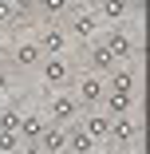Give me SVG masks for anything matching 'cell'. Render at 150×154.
<instances>
[{
	"mask_svg": "<svg viewBox=\"0 0 150 154\" xmlns=\"http://www.w3.org/2000/svg\"><path fill=\"white\" fill-rule=\"evenodd\" d=\"M142 127H138V119L134 115H111V127H107V142L118 146V150H130L138 142Z\"/></svg>",
	"mask_w": 150,
	"mask_h": 154,
	"instance_id": "obj_1",
	"label": "cell"
},
{
	"mask_svg": "<svg viewBox=\"0 0 150 154\" xmlns=\"http://www.w3.org/2000/svg\"><path fill=\"white\" fill-rule=\"evenodd\" d=\"M36 71H40V75H44V83H47V87H55V91H67V87L75 83V71H71V63H67L63 55H47Z\"/></svg>",
	"mask_w": 150,
	"mask_h": 154,
	"instance_id": "obj_2",
	"label": "cell"
},
{
	"mask_svg": "<svg viewBox=\"0 0 150 154\" xmlns=\"http://www.w3.org/2000/svg\"><path fill=\"white\" fill-rule=\"evenodd\" d=\"M79 99L75 95H67V91H59V95L47 103V122H51V127H71V122L79 119Z\"/></svg>",
	"mask_w": 150,
	"mask_h": 154,
	"instance_id": "obj_3",
	"label": "cell"
},
{
	"mask_svg": "<svg viewBox=\"0 0 150 154\" xmlns=\"http://www.w3.org/2000/svg\"><path fill=\"white\" fill-rule=\"evenodd\" d=\"M75 87H79V107L83 111H95V107H103V95H107V79L103 75H83V79H75Z\"/></svg>",
	"mask_w": 150,
	"mask_h": 154,
	"instance_id": "obj_4",
	"label": "cell"
},
{
	"mask_svg": "<svg viewBox=\"0 0 150 154\" xmlns=\"http://www.w3.org/2000/svg\"><path fill=\"white\" fill-rule=\"evenodd\" d=\"M103 79H107V91H118V95H134L138 91V71L130 63H115Z\"/></svg>",
	"mask_w": 150,
	"mask_h": 154,
	"instance_id": "obj_5",
	"label": "cell"
},
{
	"mask_svg": "<svg viewBox=\"0 0 150 154\" xmlns=\"http://www.w3.org/2000/svg\"><path fill=\"white\" fill-rule=\"evenodd\" d=\"M103 48L111 51V59H115V63H130V59L138 55V44H134L130 36H123V32H111V36L103 40Z\"/></svg>",
	"mask_w": 150,
	"mask_h": 154,
	"instance_id": "obj_6",
	"label": "cell"
},
{
	"mask_svg": "<svg viewBox=\"0 0 150 154\" xmlns=\"http://www.w3.org/2000/svg\"><path fill=\"white\" fill-rule=\"evenodd\" d=\"M79 122V127L87 131V134H91L95 142H107V127H111V115L103 111V107H95V111H87L83 119H75Z\"/></svg>",
	"mask_w": 150,
	"mask_h": 154,
	"instance_id": "obj_7",
	"label": "cell"
},
{
	"mask_svg": "<svg viewBox=\"0 0 150 154\" xmlns=\"http://www.w3.org/2000/svg\"><path fill=\"white\" fill-rule=\"evenodd\" d=\"M36 142H40L44 154H67V131H63V127H51V122H47L44 134H40Z\"/></svg>",
	"mask_w": 150,
	"mask_h": 154,
	"instance_id": "obj_8",
	"label": "cell"
},
{
	"mask_svg": "<svg viewBox=\"0 0 150 154\" xmlns=\"http://www.w3.org/2000/svg\"><path fill=\"white\" fill-rule=\"evenodd\" d=\"M44 127H47V115L32 111V115H20V127H16V134H20V142H36V138L44 134Z\"/></svg>",
	"mask_w": 150,
	"mask_h": 154,
	"instance_id": "obj_9",
	"label": "cell"
},
{
	"mask_svg": "<svg viewBox=\"0 0 150 154\" xmlns=\"http://www.w3.org/2000/svg\"><path fill=\"white\" fill-rule=\"evenodd\" d=\"M63 131H67V154H91V150L99 146L91 134L79 127V122H71V127H63Z\"/></svg>",
	"mask_w": 150,
	"mask_h": 154,
	"instance_id": "obj_10",
	"label": "cell"
},
{
	"mask_svg": "<svg viewBox=\"0 0 150 154\" xmlns=\"http://www.w3.org/2000/svg\"><path fill=\"white\" fill-rule=\"evenodd\" d=\"M36 44H40V51H44V55H63L67 36H63V28H55V24H51V28H44V32H40V40H36Z\"/></svg>",
	"mask_w": 150,
	"mask_h": 154,
	"instance_id": "obj_11",
	"label": "cell"
},
{
	"mask_svg": "<svg viewBox=\"0 0 150 154\" xmlns=\"http://www.w3.org/2000/svg\"><path fill=\"white\" fill-rule=\"evenodd\" d=\"M91 4H95V16L99 20H123L127 12H130V4H127V0H91Z\"/></svg>",
	"mask_w": 150,
	"mask_h": 154,
	"instance_id": "obj_12",
	"label": "cell"
},
{
	"mask_svg": "<svg viewBox=\"0 0 150 154\" xmlns=\"http://www.w3.org/2000/svg\"><path fill=\"white\" fill-rule=\"evenodd\" d=\"M95 24H99V16L95 12H79V16H71V36H79V40H95Z\"/></svg>",
	"mask_w": 150,
	"mask_h": 154,
	"instance_id": "obj_13",
	"label": "cell"
},
{
	"mask_svg": "<svg viewBox=\"0 0 150 154\" xmlns=\"http://www.w3.org/2000/svg\"><path fill=\"white\" fill-rule=\"evenodd\" d=\"M103 111H107V115H130V111H134V95L107 91V95H103Z\"/></svg>",
	"mask_w": 150,
	"mask_h": 154,
	"instance_id": "obj_14",
	"label": "cell"
},
{
	"mask_svg": "<svg viewBox=\"0 0 150 154\" xmlns=\"http://www.w3.org/2000/svg\"><path fill=\"white\" fill-rule=\"evenodd\" d=\"M44 59H47V55L40 51V44H36V40H32V44H20V48H16V63H20V67H40Z\"/></svg>",
	"mask_w": 150,
	"mask_h": 154,
	"instance_id": "obj_15",
	"label": "cell"
},
{
	"mask_svg": "<svg viewBox=\"0 0 150 154\" xmlns=\"http://www.w3.org/2000/svg\"><path fill=\"white\" fill-rule=\"evenodd\" d=\"M111 67H115V59H111V51H107L103 44H95V48H91V71H95V75H107Z\"/></svg>",
	"mask_w": 150,
	"mask_h": 154,
	"instance_id": "obj_16",
	"label": "cell"
},
{
	"mask_svg": "<svg viewBox=\"0 0 150 154\" xmlns=\"http://www.w3.org/2000/svg\"><path fill=\"white\" fill-rule=\"evenodd\" d=\"M36 12H44V20H59V16H67V0H36Z\"/></svg>",
	"mask_w": 150,
	"mask_h": 154,
	"instance_id": "obj_17",
	"label": "cell"
},
{
	"mask_svg": "<svg viewBox=\"0 0 150 154\" xmlns=\"http://www.w3.org/2000/svg\"><path fill=\"white\" fill-rule=\"evenodd\" d=\"M24 142H20V134L16 131H0V154H16Z\"/></svg>",
	"mask_w": 150,
	"mask_h": 154,
	"instance_id": "obj_18",
	"label": "cell"
},
{
	"mask_svg": "<svg viewBox=\"0 0 150 154\" xmlns=\"http://www.w3.org/2000/svg\"><path fill=\"white\" fill-rule=\"evenodd\" d=\"M20 127V111L16 107H0V131H16Z\"/></svg>",
	"mask_w": 150,
	"mask_h": 154,
	"instance_id": "obj_19",
	"label": "cell"
},
{
	"mask_svg": "<svg viewBox=\"0 0 150 154\" xmlns=\"http://www.w3.org/2000/svg\"><path fill=\"white\" fill-rule=\"evenodd\" d=\"M8 4H12L16 16H32V12H36V0H8Z\"/></svg>",
	"mask_w": 150,
	"mask_h": 154,
	"instance_id": "obj_20",
	"label": "cell"
},
{
	"mask_svg": "<svg viewBox=\"0 0 150 154\" xmlns=\"http://www.w3.org/2000/svg\"><path fill=\"white\" fill-rule=\"evenodd\" d=\"M12 20H16L12 4H8V0H0V28H4V24H12Z\"/></svg>",
	"mask_w": 150,
	"mask_h": 154,
	"instance_id": "obj_21",
	"label": "cell"
},
{
	"mask_svg": "<svg viewBox=\"0 0 150 154\" xmlns=\"http://www.w3.org/2000/svg\"><path fill=\"white\" fill-rule=\"evenodd\" d=\"M16 154H44V150H40V142H24Z\"/></svg>",
	"mask_w": 150,
	"mask_h": 154,
	"instance_id": "obj_22",
	"label": "cell"
},
{
	"mask_svg": "<svg viewBox=\"0 0 150 154\" xmlns=\"http://www.w3.org/2000/svg\"><path fill=\"white\" fill-rule=\"evenodd\" d=\"M8 83H12L8 79V67H0V91H8Z\"/></svg>",
	"mask_w": 150,
	"mask_h": 154,
	"instance_id": "obj_23",
	"label": "cell"
},
{
	"mask_svg": "<svg viewBox=\"0 0 150 154\" xmlns=\"http://www.w3.org/2000/svg\"><path fill=\"white\" fill-rule=\"evenodd\" d=\"M83 4H91V0H67V12L71 8H83Z\"/></svg>",
	"mask_w": 150,
	"mask_h": 154,
	"instance_id": "obj_24",
	"label": "cell"
},
{
	"mask_svg": "<svg viewBox=\"0 0 150 154\" xmlns=\"http://www.w3.org/2000/svg\"><path fill=\"white\" fill-rule=\"evenodd\" d=\"M4 51H8V44H4V36H0V55H4Z\"/></svg>",
	"mask_w": 150,
	"mask_h": 154,
	"instance_id": "obj_25",
	"label": "cell"
},
{
	"mask_svg": "<svg viewBox=\"0 0 150 154\" xmlns=\"http://www.w3.org/2000/svg\"><path fill=\"white\" fill-rule=\"evenodd\" d=\"M91 154H111V150H99V146H95V150H91Z\"/></svg>",
	"mask_w": 150,
	"mask_h": 154,
	"instance_id": "obj_26",
	"label": "cell"
},
{
	"mask_svg": "<svg viewBox=\"0 0 150 154\" xmlns=\"http://www.w3.org/2000/svg\"><path fill=\"white\" fill-rule=\"evenodd\" d=\"M118 154H130V150H118Z\"/></svg>",
	"mask_w": 150,
	"mask_h": 154,
	"instance_id": "obj_27",
	"label": "cell"
}]
</instances>
